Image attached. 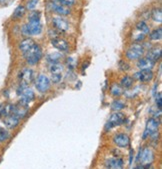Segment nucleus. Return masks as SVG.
<instances>
[{"label":"nucleus","mask_w":162,"mask_h":169,"mask_svg":"<svg viewBox=\"0 0 162 169\" xmlns=\"http://www.w3.org/2000/svg\"><path fill=\"white\" fill-rule=\"evenodd\" d=\"M19 120H20L19 117H17L16 115H14V114H11V115L6 116L5 120H4V124L7 128L13 129L18 125V124H19Z\"/></svg>","instance_id":"nucleus-17"},{"label":"nucleus","mask_w":162,"mask_h":169,"mask_svg":"<svg viewBox=\"0 0 162 169\" xmlns=\"http://www.w3.org/2000/svg\"><path fill=\"white\" fill-rule=\"evenodd\" d=\"M119 68L123 71H127V70L130 69V66H129V64L127 63V62L121 60L119 62Z\"/></svg>","instance_id":"nucleus-34"},{"label":"nucleus","mask_w":162,"mask_h":169,"mask_svg":"<svg viewBox=\"0 0 162 169\" xmlns=\"http://www.w3.org/2000/svg\"><path fill=\"white\" fill-rule=\"evenodd\" d=\"M23 56L25 57L26 62L29 65H35L42 58V50L40 46L35 42L25 53H23Z\"/></svg>","instance_id":"nucleus-1"},{"label":"nucleus","mask_w":162,"mask_h":169,"mask_svg":"<svg viewBox=\"0 0 162 169\" xmlns=\"http://www.w3.org/2000/svg\"><path fill=\"white\" fill-rule=\"evenodd\" d=\"M8 138H9V132L5 128L0 127V142L7 140Z\"/></svg>","instance_id":"nucleus-30"},{"label":"nucleus","mask_w":162,"mask_h":169,"mask_svg":"<svg viewBox=\"0 0 162 169\" xmlns=\"http://www.w3.org/2000/svg\"><path fill=\"white\" fill-rule=\"evenodd\" d=\"M113 142L120 148H126L129 146L130 138H129V136L127 134H124V133H118V134L114 135Z\"/></svg>","instance_id":"nucleus-11"},{"label":"nucleus","mask_w":162,"mask_h":169,"mask_svg":"<svg viewBox=\"0 0 162 169\" xmlns=\"http://www.w3.org/2000/svg\"><path fill=\"white\" fill-rule=\"evenodd\" d=\"M125 107V103L122 101V100H114L111 104V108L113 109L114 111H119Z\"/></svg>","instance_id":"nucleus-28"},{"label":"nucleus","mask_w":162,"mask_h":169,"mask_svg":"<svg viewBox=\"0 0 162 169\" xmlns=\"http://www.w3.org/2000/svg\"><path fill=\"white\" fill-rule=\"evenodd\" d=\"M124 165V161L121 158H117V157H113V158H109L105 161V166L107 168L111 169H119L122 168Z\"/></svg>","instance_id":"nucleus-16"},{"label":"nucleus","mask_w":162,"mask_h":169,"mask_svg":"<svg viewBox=\"0 0 162 169\" xmlns=\"http://www.w3.org/2000/svg\"><path fill=\"white\" fill-rule=\"evenodd\" d=\"M42 31V25L40 19L37 20H29L28 23L23 25L22 33L25 36H32V35H38Z\"/></svg>","instance_id":"nucleus-3"},{"label":"nucleus","mask_w":162,"mask_h":169,"mask_svg":"<svg viewBox=\"0 0 162 169\" xmlns=\"http://www.w3.org/2000/svg\"><path fill=\"white\" fill-rule=\"evenodd\" d=\"M63 66L59 63H53L50 66L51 81L53 83H59L62 79Z\"/></svg>","instance_id":"nucleus-10"},{"label":"nucleus","mask_w":162,"mask_h":169,"mask_svg":"<svg viewBox=\"0 0 162 169\" xmlns=\"http://www.w3.org/2000/svg\"><path fill=\"white\" fill-rule=\"evenodd\" d=\"M50 85H51L50 79L46 75H44V74H40L36 78L35 87L40 93H45L46 91H48V89L50 88Z\"/></svg>","instance_id":"nucleus-8"},{"label":"nucleus","mask_w":162,"mask_h":169,"mask_svg":"<svg viewBox=\"0 0 162 169\" xmlns=\"http://www.w3.org/2000/svg\"><path fill=\"white\" fill-rule=\"evenodd\" d=\"M153 75L154 74H153L151 69H140V71L134 74V78L142 82H148L150 80H152Z\"/></svg>","instance_id":"nucleus-14"},{"label":"nucleus","mask_w":162,"mask_h":169,"mask_svg":"<svg viewBox=\"0 0 162 169\" xmlns=\"http://www.w3.org/2000/svg\"><path fill=\"white\" fill-rule=\"evenodd\" d=\"M144 54V48L140 44H132L126 51V57L129 60H137Z\"/></svg>","instance_id":"nucleus-5"},{"label":"nucleus","mask_w":162,"mask_h":169,"mask_svg":"<svg viewBox=\"0 0 162 169\" xmlns=\"http://www.w3.org/2000/svg\"><path fill=\"white\" fill-rule=\"evenodd\" d=\"M158 128H159V121L156 120L155 118H149V119L147 120L143 137L146 138L147 136H153V135L157 134Z\"/></svg>","instance_id":"nucleus-9"},{"label":"nucleus","mask_w":162,"mask_h":169,"mask_svg":"<svg viewBox=\"0 0 162 169\" xmlns=\"http://www.w3.org/2000/svg\"><path fill=\"white\" fill-rule=\"evenodd\" d=\"M41 13L40 11H31L28 16V20H37L40 19Z\"/></svg>","instance_id":"nucleus-32"},{"label":"nucleus","mask_w":162,"mask_h":169,"mask_svg":"<svg viewBox=\"0 0 162 169\" xmlns=\"http://www.w3.org/2000/svg\"><path fill=\"white\" fill-rule=\"evenodd\" d=\"M34 43H35V41L33 39H31V38H26V39L21 41L20 44H19V49L21 50L22 54L23 53H25Z\"/></svg>","instance_id":"nucleus-20"},{"label":"nucleus","mask_w":162,"mask_h":169,"mask_svg":"<svg viewBox=\"0 0 162 169\" xmlns=\"http://www.w3.org/2000/svg\"><path fill=\"white\" fill-rule=\"evenodd\" d=\"M17 94L20 96L19 104L24 106V107H27L29 103L33 101L35 98V94L33 92V90L28 88V86L20 85L19 88L17 89Z\"/></svg>","instance_id":"nucleus-2"},{"label":"nucleus","mask_w":162,"mask_h":169,"mask_svg":"<svg viewBox=\"0 0 162 169\" xmlns=\"http://www.w3.org/2000/svg\"><path fill=\"white\" fill-rule=\"evenodd\" d=\"M136 29H137V31L141 32V33H143L144 35L148 34L149 31H150L149 26L147 25L144 21H142V20H140V21H138L136 23Z\"/></svg>","instance_id":"nucleus-22"},{"label":"nucleus","mask_w":162,"mask_h":169,"mask_svg":"<svg viewBox=\"0 0 162 169\" xmlns=\"http://www.w3.org/2000/svg\"><path fill=\"white\" fill-rule=\"evenodd\" d=\"M110 92L113 96H120L123 92L122 87L118 84H113L110 88Z\"/></svg>","instance_id":"nucleus-29"},{"label":"nucleus","mask_w":162,"mask_h":169,"mask_svg":"<svg viewBox=\"0 0 162 169\" xmlns=\"http://www.w3.org/2000/svg\"><path fill=\"white\" fill-rule=\"evenodd\" d=\"M54 2H57V3H60L62 5H65V6H73L75 4V0H54Z\"/></svg>","instance_id":"nucleus-31"},{"label":"nucleus","mask_w":162,"mask_h":169,"mask_svg":"<svg viewBox=\"0 0 162 169\" xmlns=\"http://www.w3.org/2000/svg\"><path fill=\"white\" fill-rule=\"evenodd\" d=\"M13 111H14V105L7 104V105H5L3 108H1V111H0V116L6 117V116H8V115L13 114Z\"/></svg>","instance_id":"nucleus-23"},{"label":"nucleus","mask_w":162,"mask_h":169,"mask_svg":"<svg viewBox=\"0 0 162 169\" xmlns=\"http://www.w3.org/2000/svg\"><path fill=\"white\" fill-rule=\"evenodd\" d=\"M62 58V54H60L59 52H53L51 54L47 55V61L50 63H58L60 59Z\"/></svg>","instance_id":"nucleus-24"},{"label":"nucleus","mask_w":162,"mask_h":169,"mask_svg":"<svg viewBox=\"0 0 162 169\" xmlns=\"http://www.w3.org/2000/svg\"><path fill=\"white\" fill-rule=\"evenodd\" d=\"M155 65V62L150 60L149 58H139L137 62V67L139 69H152Z\"/></svg>","instance_id":"nucleus-18"},{"label":"nucleus","mask_w":162,"mask_h":169,"mask_svg":"<svg viewBox=\"0 0 162 169\" xmlns=\"http://www.w3.org/2000/svg\"><path fill=\"white\" fill-rule=\"evenodd\" d=\"M150 39L151 40H154V41H157V40H160L162 38V28L159 27L157 29H155V30H153L151 33H150Z\"/></svg>","instance_id":"nucleus-26"},{"label":"nucleus","mask_w":162,"mask_h":169,"mask_svg":"<svg viewBox=\"0 0 162 169\" xmlns=\"http://www.w3.org/2000/svg\"><path fill=\"white\" fill-rule=\"evenodd\" d=\"M152 19L155 22L161 23L162 22V11L161 8H154L152 10Z\"/></svg>","instance_id":"nucleus-25"},{"label":"nucleus","mask_w":162,"mask_h":169,"mask_svg":"<svg viewBox=\"0 0 162 169\" xmlns=\"http://www.w3.org/2000/svg\"><path fill=\"white\" fill-rule=\"evenodd\" d=\"M38 2H39V0H29L26 4V8L28 10H33L36 6H37Z\"/></svg>","instance_id":"nucleus-33"},{"label":"nucleus","mask_w":162,"mask_h":169,"mask_svg":"<svg viewBox=\"0 0 162 169\" xmlns=\"http://www.w3.org/2000/svg\"><path fill=\"white\" fill-rule=\"evenodd\" d=\"M18 77H19L20 80V85H22V86H28L29 84H31L33 82V80H34L35 73L30 68H24V69L21 70Z\"/></svg>","instance_id":"nucleus-7"},{"label":"nucleus","mask_w":162,"mask_h":169,"mask_svg":"<svg viewBox=\"0 0 162 169\" xmlns=\"http://www.w3.org/2000/svg\"><path fill=\"white\" fill-rule=\"evenodd\" d=\"M26 12V8L22 6V5H19V6H17L15 8L14 12H13V17L14 18H21L24 14Z\"/></svg>","instance_id":"nucleus-27"},{"label":"nucleus","mask_w":162,"mask_h":169,"mask_svg":"<svg viewBox=\"0 0 162 169\" xmlns=\"http://www.w3.org/2000/svg\"><path fill=\"white\" fill-rule=\"evenodd\" d=\"M66 64H67L68 68H70V69H74L75 68V65H76V61L74 60L73 58H67V60H66Z\"/></svg>","instance_id":"nucleus-35"},{"label":"nucleus","mask_w":162,"mask_h":169,"mask_svg":"<svg viewBox=\"0 0 162 169\" xmlns=\"http://www.w3.org/2000/svg\"><path fill=\"white\" fill-rule=\"evenodd\" d=\"M51 45H52L53 47H55L57 50L62 51V52L67 51L68 48H69L67 41L62 39V38H59V37L52 38V39H51Z\"/></svg>","instance_id":"nucleus-15"},{"label":"nucleus","mask_w":162,"mask_h":169,"mask_svg":"<svg viewBox=\"0 0 162 169\" xmlns=\"http://www.w3.org/2000/svg\"><path fill=\"white\" fill-rule=\"evenodd\" d=\"M161 103H162V102H161V95L159 94L158 98H156V104H157V107H158L159 110L161 109Z\"/></svg>","instance_id":"nucleus-36"},{"label":"nucleus","mask_w":162,"mask_h":169,"mask_svg":"<svg viewBox=\"0 0 162 169\" xmlns=\"http://www.w3.org/2000/svg\"><path fill=\"white\" fill-rule=\"evenodd\" d=\"M160 56H161V48L160 47H156V48H153L151 50H149L148 53H147L146 57L149 58L150 60L156 62L158 60V59H160Z\"/></svg>","instance_id":"nucleus-19"},{"label":"nucleus","mask_w":162,"mask_h":169,"mask_svg":"<svg viewBox=\"0 0 162 169\" xmlns=\"http://www.w3.org/2000/svg\"><path fill=\"white\" fill-rule=\"evenodd\" d=\"M52 24L60 32H66L69 30V23L65 19H63L61 16L53 17Z\"/></svg>","instance_id":"nucleus-12"},{"label":"nucleus","mask_w":162,"mask_h":169,"mask_svg":"<svg viewBox=\"0 0 162 169\" xmlns=\"http://www.w3.org/2000/svg\"><path fill=\"white\" fill-rule=\"evenodd\" d=\"M125 121V115L121 113V112H114L113 114L110 115L109 119H108L106 123V130L114 128L116 126H120L121 124L124 123Z\"/></svg>","instance_id":"nucleus-6"},{"label":"nucleus","mask_w":162,"mask_h":169,"mask_svg":"<svg viewBox=\"0 0 162 169\" xmlns=\"http://www.w3.org/2000/svg\"><path fill=\"white\" fill-rule=\"evenodd\" d=\"M133 83H134V79L131 76L126 75L120 81V86L122 88H125V89H129V88L133 86Z\"/></svg>","instance_id":"nucleus-21"},{"label":"nucleus","mask_w":162,"mask_h":169,"mask_svg":"<svg viewBox=\"0 0 162 169\" xmlns=\"http://www.w3.org/2000/svg\"><path fill=\"white\" fill-rule=\"evenodd\" d=\"M154 160V152L151 148H144L142 151H140V154L138 155V161L141 164V166L138 167H149V165L151 164Z\"/></svg>","instance_id":"nucleus-4"},{"label":"nucleus","mask_w":162,"mask_h":169,"mask_svg":"<svg viewBox=\"0 0 162 169\" xmlns=\"http://www.w3.org/2000/svg\"><path fill=\"white\" fill-rule=\"evenodd\" d=\"M50 8H51V10L54 11V12L57 13L60 16H67L71 13L70 9H69L67 6L62 5L60 3H57V2H54V1H52L50 3Z\"/></svg>","instance_id":"nucleus-13"}]
</instances>
